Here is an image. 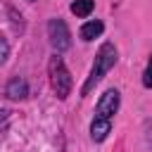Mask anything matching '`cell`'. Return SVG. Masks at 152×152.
<instances>
[{
    "label": "cell",
    "instance_id": "6da1fadb",
    "mask_svg": "<svg viewBox=\"0 0 152 152\" xmlns=\"http://www.w3.org/2000/svg\"><path fill=\"white\" fill-rule=\"evenodd\" d=\"M116 59H119V52H116V45L114 43H102L100 45V50H97V55H95V64H93V69H90V74H88V78H86V83L81 86V95H88L100 81H102V76L116 64Z\"/></svg>",
    "mask_w": 152,
    "mask_h": 152
},
{
    "label": "cell",
    "instance_id": "7a4b0ae2",
    "mask_svg": "<svg viewBox=\"0 0 152 152\" xmlns=\"http://www.w3.org/2000/svg\"><path fill=\"white\" fill-rule=\"evenodd\" d=\"M48 76H50V86H52L55 95H57L59 100H66V97L71 95L74 81H71V74H69L64 59L59 57V52H55V55L50 57V62H48Z\"/></svg>",
    "mask_w": 152,
    "mask_h": 152
},
{
    "label": "cell",
    "instance_id": "3957f363",
    "mask_svg": "<svg viewBox=\"0 0 152 152\" xmlns=\"http://www.w3.org/2000/svg\"><path fill=\"white\" fill-rule=\"evenodd\" d=\"M48 38H50V45H52V50L55 52H64V50H69L71 48V31H69V26H66V21L64 19H59V17H55V19H50L48 21Z\"/></svg>",
    "mask_w": 152,
    "mask_h": 152
},
{
    "label": "cell",
    "instance_id": "277c9868",
    "mask_svg": "<svg viewBox=\"0 0 152 152\" xmlns=\"http://www.w3.org/2000/svg\"><path fill=\"white\" fill-rule=\"evenodd\" d=\"M119 104H121L119 90H116V88H109V90H104V95L97 100L95 114H97V116H104V119H112V116L119 112Z\"/></svg>",
    "mask_w": 152,
    "mask_h": 152
},
{
    "label": "cell",
    "instance_id": "5b68a950",
    "mask_svg": "<svg viewBox=\"0 0 152 152\" xmlns=\"http://www.w3.org/2000/svg\"><path fill=\"white\" fill-rule=\"evenodd\" d=\"M5 95H7L10 100H26V97H28V81L21 78V76L10 78L7 86H5Z\"/></svg>",
    "mask_w": 152,
    "mask_h": 152
},
{
    "label": "cell",
    "instance_id": "8992f818",
    "mask_svg": "<svg viewBox=\"0 0 152 152\" xmlns=\"http://www.w3.org/2000/svg\"><path fill=\"white\" fill-rule=\"evenodd\" d=\"M112 133V119H104V116H97L90 121V138L93 142H102L107 135Z\"/></svg>",
    "mask_w": 152,
    "mask_h": 152
},
{
    "label": "cell",
    "instance_id": "52a82bcc",
    "mask_svg": "<svg viewBox=\"0 0 152 152\" xmlns=\"http://www.w3.org/2000/svg\"><path fill=\"white\" fill-rule=\"evenodd\" d=\"M102 31H104V24H102L100 19H90V21H86V24L81 26L78 36H81L86 43H90V40L100 38V36H102Z\"/></svg>",
    "mask_w": 152,
    "mask_h": 152
},
{
    "label": "cell",
    "instance_id": "ba28073f",
    "mask_svg": "<svg viewBox=\"0 0 152 152\" xmlns=\"http://www.w3.org/2000/svg\"><path fill=\"white\" fill-rule=\"evenodd\" d=\"M93 7H95V0H74L71 2V12L76 14V17H90V12H93Z\"/></svg>",
    "mask_w": 152,
    "mask_h": 152
},
{
    "label": "cell",
    "instance_id": "9c48e42d",
    "mask_svg": "<svg viewBox=\"0 0 152 152\" xmlns=\"http://www.w3.org/2000/svg\"><path fill=\"white\" fill-rule=\"evenodd\" d=\"M10 131V109H0V140Z\"/></svg>",
    "mask_w": 152,
    "mask_h": 152
},
{
    "label": "cell",
    "instance_id": "30bf717a",
    "mask_svg": "<svg viewBox=\"0 0 152 152\" xmlns=\"http://www.w3.org/2000/svg\"><path fill=\"white\" fill-rule=\"evenodd\" d=\"M7 57H10V43L5 36H0V66L7 62Z\"/></svg>",
    "mask_w": 152,
    "mask_h": 152
},
{
    "label": "cell",
    "instance_id": "8fae6325",
    "mask_svg": "<svg viewBox=\"0 0 152 152\" xmlns=\"http://www.w3.org/2000/svg\"><path fill=\"white\" fill-rule=\"evenodd\" d=\"M142 86L145 88H152V57L147 59V66L142 71Z\"/></svg>",
    "mask_w": 152,
    "mask_h": 152
},
{
    "label": "cell",
    "instance_id": "7c38bea8",
    "mask_svg": "<svg viewBox=\"0 0 152 152\" xmlns=\"http://www.w3.org/2000/svg\"><path fill=\"white\" fill-rule=\"evenodd\" d=\"M7 12H10V17H12V24H14V28H17V31H21V28H24V24H21V14H17L12 7H7Z\"/></svg>",
    "mask_w": 152,
    "mask_h": 152
},
{
    "label": "cell",
    "instance_id": "4fadbf2b",
    "mask_svg": "<svg viewBox=\"0 0 152 152\" xmlns=\"http://www.w3.org/2000/svg\"><path fill=\"white\" fill-rule=\"evenodd\" d=\"M28 2H36V0H28Z\"/></svg>",
    "mask_w": 152,
    "mask_h": 152
}]
</instances>
